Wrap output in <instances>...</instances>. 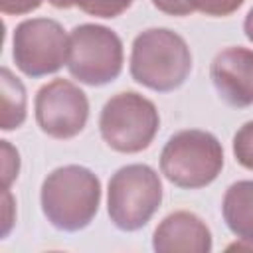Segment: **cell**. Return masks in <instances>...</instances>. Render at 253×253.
I'll list each match as a JSON object with an SVG mask.
<instances>
[{
    "label": "cell",
    "mask_w": 253,
    "mask_h": 253,
    "mask_svg": "<svg viewBox=\"0 0 253 253\" xmlns=\"http://www.w3.org/2000/svg\"><path fill=\"white\" fill-rule=\"evenodd\" d=\"M2 130H14L26 121V89L8 67H2Z\"/></svg>",
    "instance_id": "obj_12"
},
{
    "label": "cell",
    "mask_w": 253,
    "mask_h": 253,
    "mask_svg": "<svg viewBox=\"0 0 253 253\" xmlns=\"http://www.w3.org/2000/svg\"><path fill=\"white\" fill-rule=\"evenodd\" d=\"M152 247L160 253H208L211 249V233L196 213L174 211L156 227Z\"/></svg>",
    "instance_id": "obj_10"
},
{
    "label": "cell",
    "mask_w": 253,
    "mask_h": 253,
    "mask_svg": "<svg viewBox=\"0 0 253 253\" xmlns=\"http://www.w3.org/2000/svg\"><path fill=\"white\" fill-rule=\"evenodd\" d=\"M223 168V148L206 130H180L168 138L160 154L162 174L176 186L196 190L211 184Z\"/></svg>",
    "instance_id": "obj_3"
},
{
    "label": "cell",
    "mask_w": 253,
    "mask_h": 253,
    "mask_svg": "<svg viewBox=\"0 0 253 253\" xmlns=\"http://www.w3.org/2000/svg\"><path fill=\"white\" fill-rule=\"evenodd\" d=\"M243 30H245V36L249 38V42H253V8L249 10V14H247V18H245Z\"/></svg>",
    "instance_id": "obj_19"
},
{
    "label": "cell",
    "mask_w": 253,
    "mask_h": 253,
    "mask_svg": "<svg viewBox=\"0 0 253 253\" xmlns=\"http://www.w3.org/2000/svg\"><path fill=\"white\" fill-rule=\"evenodd\" d=\"M152 4L160 12L170 14V16H188L194 12L190 0H152Z\"/></svg>",
    "instance_id": "obj_17"
},
{
    "label": "cell",
    "mask_w": 253,
    "mask_h": 253,
    "mask_svg": "<svg viewBox=\"0 0 253 253\" xmlns=\"http://www.w3.org/2000/svg\"><path fill=\"white\" fill-rule=\"evenodd\" d=\"M51 6H55V8H71V6H75V0H47Z\"/></svg>",
    "instance_id": "obj_20"
},
{
    "label": "cell",
    "mask_w": 253,
    "mask_h": 253,
    "mask_svg": "<svg viewBox=\"0 0 253 253\" xmlns=\"http://www.w3.org/2000/svg\"><path fill=\"white\" fill-rule=\"evenodd\" d=\"M89 119L85 93L67 79H53L36 95V121L51 138L77 136Z\"/></svg>",
    "instance_id": "obj_8"
},
{
    "label": "cell",
    "mask_w": 253,
    "mask_h": 253,
    "mask_svg": "<svg viewBox=\"0 0 253 253\" xmlns=\"http://www.w3.org/2000/svg\"><path fill=\"white\" fill-rule=\"evenodd\" d=\"M221 211L231 233L253 243V180L231 184L223 196Z\"/></svg>",
    "instance_id": "obj_11"
},
{
    "label": "cell",
    "mask_w": 253,
    "mask_h": 253,
    "mask_svg": "<svg viewBox=\"0 0 253 253\" xmlns=\"http://www.w3.org/2000/svg\"><path fill=\"white\" fill-rule=\"evenodd\" d=\"M245 0H190L192 8L206 16H229Z\"/></svg>",
    "instance_id": "obj_15"
},
{
    "label": "cell",
    "mask_w": 253,
    "mask_h": 253,
    "mask_svg": "<svg viewBox=\"0 0 253 253\" xmlns=\"http://www.w3.org/2000/svg\"><path fill=\"white\" fill-rule=\"evenodd\" d=\"M69 38L61 24L49 18L24 20L14 30V61L28 77L55 73L67 63Z\"/></svg>",
    "instance_id": "obj_7"
},
{
    "label": "cell",
    "mask_w": 253,
    "mask_h": 253,
    "mask_svg": "<svg viewBox=\"0 0 253 253\" xmlns=\"http://www.w3.org/2000/svg\"><path fill=\"white\" fill-rule=\"evenodd\" d=\"M211 81L217 93L233 107L253 103V51L247 47H227L211 61Z\"/></svg>",
    "instance_id": "obj_9"
},
{
    "label": "cell",
    "mask_w": 253,
    "mask_h": 253,
    "mask_svg": "<svg viewBox=\"0 0 253 253\" xmlns=\"http://www.w3.org/2000/svg\"><path fill=\"white\" fill-rule=\"evenodd\" d=\"M160 126V117L152 101L125 91L111 97L99 119L103 140L117 152H140L150 146Z\"/></svg>",
    "instance_id": "obj_4"
},
{
    "label": "cell",
    "mask_w": 253,
    "mask_h": 253,
    "mask_svg": "<svg viewBox=\"0 0 253 253\" xmlns=\"http://www.w3.org/2000/svg\"><path fill=\"white\" fill-rule=\"evenodd\" d=\"M160 202V178L146 164L123 166L109 180V217L123 231H134L146 225Z\"/></svg>",
    "instance_id": "obj_5"
},
{
    "label": "cell",
    "mask_w": 253,
    "mask_h": 253,
    "mask_svg": "<svg viewBox=\"0 0 253 253\" xmlns=\"http://www.w3.org/2000/svg\"><path fill=\"white\" fill-rule=\"evenodd\" d=\"M42 6V0H0V8L4 14H30L32 10H38Z\"/></svg>",
    "instance_id": "obj_18"
},
{
    "label": "cell",
    "mask_w": 253,
    "mask_h": 253,
    "mask_svg": "<svg viewBox=\"0 0 253 253\" xmlns=\"http://www.w3.org/2000/svg\"><path fill=\"white\" fill-rule=\"evenodd\" d=\"M130 4L132 0H75V6L97 18H115L123 14Z\"/></svg>",
    "instance_id": "obj_13"
},
{
    "label": "cell",
    "mask_w": 253,
    "mask_h": 253,
    "mask_svg": "<svg viewBox=\"0 0 253 253\" xmlns=\"http://www.w3.org/2000/svg\"><path fill=\"white\" fill-rule=\"evenodd\" d=\"M192 69V53L182 36L166 28H150L132 42L130 75L152 91L178 89Z\"/></svg>",
    "instance_id": "obj_2"
},
{
    "label": "cell",
    "mask_w": 253,
    "mask_h": 253,
    "mask_svg": "<svg viewBox=\"0 0 253 253\" xmlns=\"http://www.w3.org/2000/svg\"><path fill=\"white\" fill-rule=\"evenodd\" d=\"M2 152H4V164H2V172H4V188L8 190V186L12 184V180L18 176V168H20V158H18V150H14L8 140H2Z\"/></svg>",
    "instance_id": "obj_16"
},
{
    "label": "cell",
    "mask_w": 253,
    "mask_h": 253,
    "mask_svg": "<svg viewBox=\"0 0 253 253\" xmlns=\"http://www.w3.org/2000/svg\"><path fill=\"white\" fill-rule=\"evenodd\" d=\"M233 154L235 160L247 168L253 170V121L245 123L233 136Z\"/></svg>",
    "instance_id": "obj_14"
},
{
    "label": "cell",
    "mask_w": 253,
    "mask_h": 253,
    "mask_svg": "<svg viewBox=\"0 0 253 253\" xmlns=\"http://www.w3.org/2000/svg\"><path fill=\"white\" fill-rule=\"evenodd\" d=\"M101 202L99 178L83 166L53 170L42 184V210L53 227L79 231L91 223Z\"/></svg>",
    "instance_id": "obj_1"
},
{
    "label": "cell",
    "mask_w": 253,
    "mask_h": 253,
    "mask_svg": "<svg viewBox=\"0 0 253 253\" xmlns=\"http://www.w3.org/2000/svg\"><path fill=\"white\" fill-rule=\"evenodd\" d=\"M69 73L85 85H105L123 71V42L105 26L81 24L69 34Z\"/></svg>",
    "instance_id": "obj_6"
}]
</instances>
